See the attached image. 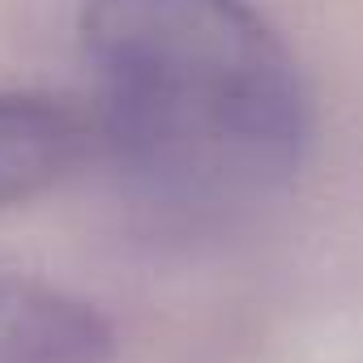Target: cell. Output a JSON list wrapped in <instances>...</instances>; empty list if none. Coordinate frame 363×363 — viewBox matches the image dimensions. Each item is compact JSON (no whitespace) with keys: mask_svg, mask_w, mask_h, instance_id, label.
<instances>
[{"mask_svg":"<svg viewBox=\"0 0 363 363\" xmlns=\"http://www.w3.org/2000/svg\"><path fill=\"white\" fill-rule=\"evenodd\" d=\"M77 43L94 145L158 223L218 231L295 189L312 99L252 0H82Z\"/></svg>","mask_w":363,"mask_h":363,"instance_id":"1","label":"cell"},{"mask_svg":"<svg viewBox=\"0 0 363 363\" xmlns=\"http://www.w3.org/2000/svg\"><path fill=\"white\" fill-rule=\"evenodd\" d=\"M94 154V120L86 107L0 90V206H22L60 189Z\"/></svg>","mask_w":363,"mask_h":363,"instance_id":"2","label":"cell"},{"mask_svg":"<svg viewBox=\"0 0 363 363\" xmlns=\"http://www.w3.org/2000/svg\"><path fill=\"white\" fill-rule=\"evenodd\" d=\"M111 325L77 295L0 274V363H111Z\"/></svg>","mask_w":363,"mask_h":363,"instance_id":"3","label":"cell"}]
</instances>
